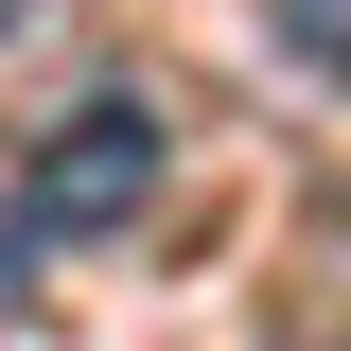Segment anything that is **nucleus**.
I'll return each instance as SVG.
<instances>
[{
	"label": "nucleus",
	"mask_w": 351,
	"mask_h": 351,
	"mask_svg": "<svg viewBox=\"0 0 351 351\" xmlns=\"http://www.w3.org/2000/svg\"><path fill=\"white\" fill-rule=\"evenodd\" d=\"M158 211V106L141 88H106V106H71V123L36 141V176H18V246H106V228Z\"/></svg>",
	"instance_id": "obj_1"
},
{
	"label": "nucleus",
	"mask_w": 351,
	"mask_h": 351,
	"mask_svg": "<svg viewBox=\"0 0 351 351\" xmlns=\"http://www.w3.org/2000/svg\"><path fill=\"white\" fill-rule=\"evenodd\" d=\"M18 18H36V0H0V36H18Z\"/></svg>",
	"instance_id": "obj_3"
},
{
	"label": "nucleus",
	"mask_w": 351,
	"mask_h": 351,
	"mask_svg": "<svg viewBox=\"0 0 351 351\" xmlns=\"http://www.w3.org/2000/svg\"><path fill=\"white\" fill-rule=\"evenodd\" d=\"M281 53H299V71H334V88H351V0H281Z\"/></svg>",
	"instance_id": "obj_2"
}]
</instances>
